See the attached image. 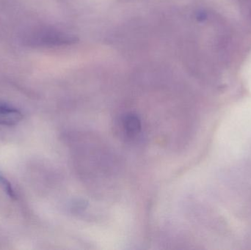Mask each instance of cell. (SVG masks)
I'll use <instances>...</instances> for the list:
<instances>
[{"label": "cell", "instance_id": "obj_1", "mask_svg": "<svg viewBox=\"0 0 251 250\" xmlns=\"http://www.w3.org/2000/svg\"><path fill=\"white\" fill-rule=\"evenodd\" d=\"M117 133L126 140L131 141L140 135L142 130L141 120L137 114L127 113L122 115L117 123Z\"/></svg>", "mask_w": 251, "mask_h": 250}, {"label": "cell", "instance_id": "obj_2", "mask_svg": "<svg viewBox=\"0 0 251 250\" xmlns=\"http://www.w3.org/2000/svg\"><path fill=\"white\" fill-rule=\"evenodd\" d=\"M22 119L23 114L17 109L7 104H0V126H16Z\"/></svg>", "mask_w": 251, "mask_h": 250}, {"label": "cell", "instance_id": "obj_3", "mask_svg": "<svg viewBox=\"0 0 251 250\" xmlns=\"http://www.w3.org/2000/svg\"><path fill=\"white\" fill-rule=\"evenodd\" d=\"M0 186L4 192L10 197L11 199H16V194L12 186L11 183L3 176L0 171Z\"/></svg>", "mask_w": 251, "mask_h": 250}]
</instances>
